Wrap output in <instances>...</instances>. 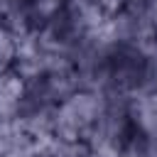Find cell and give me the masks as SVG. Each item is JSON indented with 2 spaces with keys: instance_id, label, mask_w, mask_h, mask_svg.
Masks as SVG:
<instances>
[{
  "instance_id": "obj_1",
  "label": "cell",
  "mask_w": 157,
  "mask_h": 157,
  "mask_svg": "<svg viewBox=\"0 0 157 157\" xmlns=\"http://www.w3.org/2000/svg\"><path fill=\"white\" fill-rule=\"evenodd\" d=\"M105 110V96L93 88H78L69 98H64L56 105L54 118V132L52 137H59L64 142L83 145L96 123L101 120Z\"/></svg>"
},
{
  "instance_id": "obj_2",
  "label": "cell",
  "mask_w": 157,
  "mask_h": 157,
  "mask_svg": "<svg viewBox=\"0 0 157 157\" xmlns=\"http://www.w3.org/2000/svg\"><path fill=\"white\" fill-rule=\"evenodd\" d=\"M105 32L118 47L147 49L157 42V27L150 7H120L105 22Z\"/></svg>"
},
{
  "instance_id": "obj_3",
  "label": "cell",
  "mask_w": 157,
  "mask_h": 157,
  "mask_svg": "<svg viewBox=\"0 0 157 157\" xmlns=\"http://www.w3.org/2000/svg\"><path fill=\"white\" fill-rule=\"evenodd\" d=\"M39 142L17 118H0V157H29Z\"/></svg>"
},
{
  "instance_id": "obj_4",
  "label": "cell",
  "mask_w": 157,
  "mask_h": 157,
  "mask_svg": "<svg viewBox=\"0 0 157 157\" xmlns=\"http://www.w3.org/2000/svg\"><path fill=\"white\" fill-rule=\"evenodd\" d=\"M25 98V78L10 69L0 71V118H17Z\"/></svg>"
},
{
  "instance_id": "obj_5",
  "label": "cell",
  "mask_w": 157,
  "mask_h": 157,
  "mask_svg": "<svg viewBox=\"0 0 157 157\" xmlns=\"http://www.w3.org/2000/svg\"><path fill=\"white\" fill-rule=\"evenodd\" d=\"M130 118L137 132L157 135V88L140 93L130 101Z\"/></svg>"
},
{
  "instance_id": "obj_6",
  "label": "cell",
  "mask_w": 157,
  "mask_h": 157,
  "mask_svg": "<svg viewBox=\"0 0 157 157\" xmlns=\"http://www.w3.org/2000/svg\"><path fill=\"white\" fill-rule=\"evenodd\" d=\"M17 47H20V34L0 20V71H10L17 59Z\"/></svg>"
},
{
  "instance_id": "obj_7",
  "label": "cell",
  "mask_w": 157,
  "mask_h": 157,
  "mask_svg": "<svg viewBox=\"0 0 157 157\" xmlns=\"http://www.w3.org/2000/svg\"><path fill=\"white\" fill-rule=\"evenodd\" d=\"M130 157H157V135H142V132H137Z\"/></svg>"
}]
</instances>
